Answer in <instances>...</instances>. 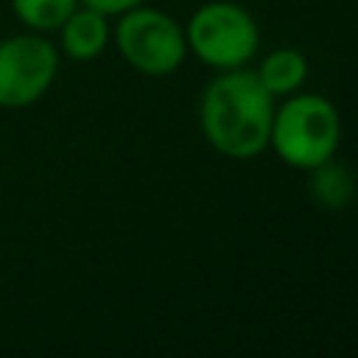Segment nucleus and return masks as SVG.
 Here are the masks:
<instances>
[{
	"label": "nucleus",
	"mask_w": 358,
	"mask_h": 358,
	"mask_svg": "<svg viewBox=\"0 0 358 358\" xmlns=\"http://www.w3.org/2000/svg\"><path fill=\"white\" fill-rule=\"evenodd\" d=\"M78 8V0H11L14 17L36 34L59 31L62 22Z\"/></svg>",
	"instance_id": "obj_9"
},
{
	"label": "nucleus",
	"mask_w": 358,
	"mask_h": 358,
	"mask_svg": "<svg viewBox=\"0 0 358 358\" xmlns=\"http://www.w3.org/2000/svg\"><path fill=\"white\" fill-rule=\"evenodd\" d=\"M112 28L109 17H103L95 8H87L78 3V8L62 22L59 28V45L73 62H92L98 59L109 45Z\"/></svg>",
	"instance_id": "obj_6"
},
{
	"label": "nucleus",
	"mask_w": 358,
	"mask_h": 358,
	"mask_svg": "<svg viewBox=\"0 0 358 358\" xmlns=\"http://www.w3.org/2000/svg\"><path fill=\"white\" fill-rule=\"evenodd\" d=\"M187 50L215 70L243 67L257 45L260 31L255 17L232 0H210L199 6L185 25Z\"/></svg>",
	"instance_id": "obj_3"
},
{
	"label": "nucleus",
	"mask_w": 358,
	"mask_h": 358,
	"mask_svg": "<svg viewBox=\"0 0 358 358\" xmlns=\"http://www.w3.org/2000/svg\"><path fill=\"white\" fill-rule=\"evenodd\" d=\"M59 76V50L42 34L0 39V106L25 109L36 103Z\"/></svg>",
	"instance_id": "obj_5"
},
{
	"label": "nucleus",
	"mask_w": 358,
	"mask_h": 358,
	"mask_svg": "<svg viewBox=\"0 0 358 358\" xmlns=\"http://www.w3.org/2000/svg\"><path fill=\"white\" fill-rule=\"evenodd\" d=\"M338 143L341 117L324 95L291 92L280 106H274L268 145L285 165L296 171H313L316 165L336 157Z\"/></svg>",
	"instance_id": "obj_2"
},
{
	"label": "nucleus",
	"mask_w": 358,
	"mask_h": 358,
	"mask_svg": "<svg viewBox=\"0 0 358 358\" xmlns=\"http://www.w3.org/2000/svg\"><path fill=\"white\" fill-rule=\"evenodd\" d=\"M274 95L260 84L255 70H221L199 106V123L207 143L229 159H252L268 148Z\"/></svg>",
	"instance_id": "obj_1"
},
{
	"label": "nucleus",
	"mask_w": 358,
	"mask_h": 358,
	"mask_svg": "<svg viewBox=\"0 0 358 358\" xmlns=\"http://www.w3.org/2000/svg\"><path fill=\"white\" fill-rule=\"evenodd\" d=\"M112 39L126 64L151 78L176 73L187 56L185 28L171 14L145 3L117 17Z\"/></svg>",
	"instance_id": "obj_4"
},
{
	"label": "nucleus",
	"mask_w": 358,
	"mask_h": 358,
	"mask_svg": "<svg viewBox=\"0 0 358 358\" xmlns=\"http://www.w3.org/2000/svg\"><path fill=\"white\" fill-rule=\"evenodd\" d=\"M255 76L274 98H285L302 90L308 78V59L296 48H277L260 62Z\"/></svg>",
	"instance_id": "obj_7"
},
{
	"label": "nucleus",
	"mask_w": 358,
	"mask_h": 358,
	"mask_svg": "<svg viewBox=\"0 0 358 358\" xmlns=\"http://www.w3.org/2000/svg\"><path fill=\"white\" fill-rule=\"evenodd\" d=\"M310 193L322 207L341 210L350 204V199L355 193L352 173L341 162H336V157H333V159H327L310 171Z\"/></svg>",
	"instance_id": "obj_8"
},
{
	"label": "nucleus",
	"mask_w": 358,
	"mask_h": 358,
	"mask_svg": "<svg viewBox=\"0 0 358 358\" xmlns=\"http://www.w3.org/2000/svg\"><path fill=\"white\" fill-rule=\"evenodd\" d=\"M78 3L87 6V8L101 11L103 17H120V14H126V11L137 8V6H143L145 0H78Z\"/></svg>",
	"instance_id": "obj_10"
}]
</instances>
